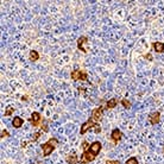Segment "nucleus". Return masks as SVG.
<instances>
[{
	"mask_svg": "<svg viewBox=\"0 0 164 164\" xmlns=\"http://www.w3.org/2000/svg\"><path fill=\"white\" fill-rule=\"evenodd\" d=\"M95 158H96V156H95L94 153H92V151L89 150V148H88L87 150H85L83 153H82V159L80 161V163L81 164L89 163V162H93Z\"/></svg>",
	"mask_w": 164,
	"mask_h": 164,
	"instance_id": "1",
	"label": "nucleus"
},
{
	"mask_svg": "<svg viewBox=\"0 0 164 164\" xmlns=\"http://www.w3.org/2000/svg\"><path fill=\"white\" fill-rule=\"evenodd\" d=\"M72 79L73 80H82V81H86L88 80V76H87V73L86 72H82L80 69H76V70H73L72 72Z\"/></svg>",
	"mask_w": 164,
	"mask_h": 164,
	"instance_id": "2",
	"label": "nucleus"
},
{
	"mask_svg": "<svg viewBox=\"0 0 164 164\" xmlns=\"http://www.w3.org/2000/svg\"><path fill=\"white\" fill-rule=\"evenodd\" d=\"M96 124H98V123H95V121H94V120H93L92 118H89V119H88V120H87V121H86V123H83V124H82V126H81V131H80V133H81V134H85V133H86V132H87L88 130H90V128H93V127L95 126Z\"/></svg>",
	"mask_w": 164,
	"mask_h": 164,
	"instance_id": "3",
	"label": "nucleus"
},
{
	"mask_svg": "<svg viewBox=\"0 0 164 164\" xmlns=\"http://www.w3.org/2000/svg\"><path fill=\"white\" fill-rule=\"evenodd\" d=\"M102 114H103V107H96V108L93 110L90 118H92L95 123H98V121H100L101 119H102Z\"/></svg>",
	"mask_w": 164,
	"mask_h": 164,
	"instance_id": "4",
	"label": "nucleus"
},
{
	"mask_svg": "<svg viewBox=\"0 0 164 164\" xmlns=\"http://www.w3.org/2000/svg\"><path fill=\"white\" fill-rule=\"evenodd\" d=\"M42 149H43V156H49L50 153H52V151L56 149L54 145H51L49 141H47V143H44V144H42Z\"/></svg>",
	"mask_w": 164,
	"mask_h": 164,
	"instance_id": "5",
	"label": "nucleus"
},
{
	"mask_svg": "<svg viewBox=\"0 0 164 164\" xmlns=\"http://www.w3.org/2000/svg\"><path fill=\"white\" fill-rule=\"evenodd\" d=\"M111 138H112V140H113L114 143L120 141L121 138H123V133H121V131H120L119 128H114L113 131H112V133H111Z\"/></svg>",
	"mask_w": 164,
	"mask_h": 164,
	"instance_id": "6",
	"label": "nucleus"
},
{
	"mask_svg": "<svg viewBox=\"0 0 164 164\" xmlns=\"http://www.w3.org/2000/svg\"><path fill=\"white\" fill-rule=\"evenodd\" d=\"M101 146H102V145H101L100 141H94L92 145H89V150L92 151V153H94L95 156H98L101 150Z\"/></svg>",
	"mask_w": 164,
	"mask_h": 164,
	"instance_id": "7",
	"label": "nucleus"
},
{
	"mask_svg": "<svg viewBox=\"0 0 164 164\" xmlns=\"http://www.w3.org/2000/svg\"><path fill=\"white\" fill-rule=\"evenodd\" d=\"M159 119H161L159 112H153V113H151L150 117H149V120H150V124H151V125H157V124L159 123Z\"/></svg>",
	"mask_w": 164,
	"mask_h": 164,
	"instance_id": "8",
	"label": "nucleus"
},
{
	"mask_svg": "<svg viewBox=\"0 0 164 164\" xmlns=\"http://www.w3.org/2000/svg\"><path fill=\"white\" fill-rule=\"evenodd\" d=\"M86 42H88V38L86 37V36H81V37L77 39V48H79V50L83 51V52H87L86 48L83 47V44H85Z\"/></svg>",
	"mask_w": 164,
	"mask_h": 164,
	"instance_id": "9",
	"label": "nucleus"
},
{
	"mask_svg": "<svg viewBox=\"0 0 164 164\" xmlns=\"http://www.w3.org/2000/svg\"><path fill=\"white\" fill-rule=\"evenodd\" d=\"M39 121H40V114L38 113V112H33V113L31 114V118H30V123H31L33 126H38Z\"/></svg>",
	"mask_w": 164,
	"mask_h": 164,
	"instance_id": "10",
	"label": "nucleus"
},
{
	"mask_svg": "<svg viewBox=\"0 0 164 164\" xmlns=\"http://www.w3.org/2000/svg\"><path fill=\"white\" fill-rule=\"evenodd\" d=\"M152 48L155 49L156 52H163L164 43H162V42H155V43H152Z\"/></svg>",
	"mask_w": 164,
	"mask_h": 164,
	"instance_id": "11",
	"label": "nucleus"
},
{
	"mask_svg": "<svg viewBox=\"0 0 164 164\" xmlns=\"http://www.w3.org/2000/svg\"><path fill=\"white\" fill-rule=\"evenodd\" d=\"M23 123H24V120H23L20 117H14V118H13V120H12V125H13V127H16V128L22 127Z\"/></svg>",
	"mask_w": 164,
	"mask_h": 164,
	"instance_id": "12",
	"label": "nucleus"
},
{
	"mask_svg": "<svg viewBox=\"0 0 164 164\" xmlns=\"http://www.w3.org/2000/svg\"><path fill=\"white\" fill-rule=\"evenodd\" d=\"M65 161H67V163H69V164H76L77 161H79V158H77L76 155H69V156L65 158Z\"/></svg>",
	"mask_w": 164,
	"mask_h": 164,
	"instance_id": "13",
	"label": "nucleus"
},
{
	"mask_svg": "<svg viewBox=\"0 0 164 164\" xmlns=\"http://www.w3.org/2000/svg\"><path fill=\"white\" fill-rule=\"evenodd\" d=\"M29 57H30V60H31L32 62H35V61L39 60V54H38L36 50H31V51H30V55H29Z\"/></svg>",
	"mask_w": 164,
	"mask_h": 164,
	"instance_id": "14",
	"label": "nucleus"
},
{
	"mask_svg": "<svg viewBox=\"0 0 164 164\" xmlns=\"http://www.w3.org/2000/svg\"><path fill=\"white\" fill-rule=\"evenodd\" d=\"M117 105H118V100H117L115 98H113V99L107 101L106 107H107V108H114V107H117Z\"/></svg>",
	"mask_w": 164,
	"mask_h": 164,
	"instance_id": "15",
	"label": "nucleus"
},
{
	"mask_svg": "<svg viewBox=\"0 0 164 164\" xmlns=\"http://www.w3.org/2000/svg\"><path fill=\"white\" fill-rule=\"evenodd\" d=\"M125 164H138V159L136 157H131V158L127 159Z\"/></svg>",
	"mask_w": 164,
	"mask_h": 164,
	"instance_id": "16",
	"label": "nucleus"
},
{
	"mask_svg": "<svg viewBox=\"0 0 164 164\" xmlns=\"http://www.w3.org/2000/svg\"><path fill=\"white\" fill-rule=\"evenodd\" d=\"M121 103H123V106H124L125 108H131V106H132L131 102L128 100H126V99H123V100H121Z\"/></svg>",
	"mask_w": 164,
	"mask_h": 164,
	"instance_id": "17",
	"label": "nucleus"
},
{
	"mask_svg": "<svg viewBox=\"0 0 164 164\" xmlns=\"http://www.w3.org/2000/svg\"><path fill=\"white\" fill-rule=\"evenodd\" d=\"M14 112V108H12V107H7V110H6V112H5V117H9V115H11V114Z\"/></svg>",
	"mask_w": 164,
	"mask_h": 164,
	"instance_id": "18",
	"label": "nucleus"
},
{
	"mask_svg": "<svg viewBox=\"0 0 164 164\" xmlns=\"http://www.w3.org/2000/svg\"><path fill=\"white\" fill-rule=\"evenodd\" d=\"M88 145H89V144L87 143V140H83V141H82V148H83V151L88 149V148H89Z\"/></svg>",
	"mask_w": 164,
	"mask_h": 164,
	"instance_id": "19",
	"label": "nucleus"
},
{
	"mask_svg": "<svg viewBox=\"0 0 164 164\" xmlns=\"http://www.w3.org/2000/svg\"><path fill=\"white\" fill-rule=\"evenodd\" d=\"M94 128V131H95V133H99V132H101V126L99 125V124H96L95 126L93 127Z\"/></svg>",
	"mask_w": 164,
	"mask_h": 164,
	"instance_id": "20",
	"label": "nucleus"
},
{
	"mask_svg": "<svg viewBox=\"0 0 164 164\" xmlns=\"http://www.w3.org/2000/svg\"><path fill=\"white\" fill-rule=\"evenodd\" d=\"M7 136H10V133H9L6 130H2V131H1V136H0V137H1V138H4V137H7Z\"/></svg>",
	"mask_w": 164,
	"mask_h": 164,
	"instance_id": "21",
	"label": "nucleus"
},
{
	"mask_svg": "<svg viewBox=\"0 0 164 164\" xmlns=\"http://www.w3.org/2000/svg\"><path fill=\"white\" fill-rule=\"evenodd\" d=\"M39 134H40V132H36V133H33V138L31 139V141H35V140H37L38 137H39Z\"/></svg>",
	"mask_w": 164,
	"mask_h": 164,
	"instance_id": "22",
	"label": "nucleus"
},
{
	"mask_svg": "<svg viewBox=\"0 0 164 164\" xmlns=\"http://www.w3.org/2000/svg\"><path fill=\"white\" fill-rule=\"evenodd\" d=\"M106 164H119V162L118 161H107Z\"/></svg>",
	"mask_w": 164,
	"mask_h": 164,
	"instance_id": "23",
	"label": "nucleus"
},
{
	"mask_svg": "<svg viewBox=\"0 0 164 164\" xmlns=\"http://www.w3.org/2000/svg\"><path fill=\"white\" fill-rule=\"evenodd\" d=\"M146 58H149V60H152V56L150 55V54H148V55H146Z\"/></svg>",
	"mask_w": 164,
	"mask_h": 164,
	"instance_id": "24",
	"label": "nucleus"
},
{
	"mask_svg": "<svg viewBox=\"0 0 164 164\" xmlns=\"http://www.w3.org/2000/svg\"><path fill=\"white\" fill-rule=\"evenodd\" d=\"M163 152H164V150H163Z\"/></svg>",
	"mask_w": 164,
	"mask_h": 164,
	"instance_id": "25",
	"label": "nucleus"
}]
</instances>
